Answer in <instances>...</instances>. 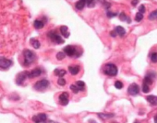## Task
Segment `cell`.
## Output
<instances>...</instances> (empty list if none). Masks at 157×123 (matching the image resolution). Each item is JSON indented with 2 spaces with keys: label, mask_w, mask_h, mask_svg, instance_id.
Returning <instances> with one entry per match:
<instances>
[{
  "label": "cell",
  "mask_w": 157,
  "mask_h": 123,
  "mask_svg": "<svg viewBox=\"0 0 157 123\" xmlns=\"http://www.w3.org/2000/svg\"><path fill=\"white\" fill-rule=\"evenodd\" d=\"M33 26L36 30H40V29H43L45 26V22L43 20H36L33 22Z\"/></svg>",
  "instance_id": "14"
},
{
  "label": "cell",
  "mask_w": 157,
  "mask_h": 123,
  "mask_svg": "<svg viewBox=\"0 0 157 123\" xmlns=\"http://www.w3.org/2000/svg\"><path fill=\"white\" fill-rule=\"evenodd\" d=\"M151 61L153 63H157V53H153L151 54Z\"/></svg>",
  "instance_id": "30"
},
{
  "label": "cell",
  "mask_w": 157,
  "mask_h": 123,
  "mask_svg": "<svg viewBox=\"0 0 157 123\" xmlns=\"http://www.w3.org/2000/svg\"><path fill=\"white\" fill-rule=\"evenodd\" d=\"M104 74L108 76H116L117 74V67L114 64H106L104 67Z\"/></svg>",
  "instance_id": "3"
},
{
  "label": "cell",
  "mask_w": 157,
  "mask_h": 123,
  "mask_svg": "<svg viewBox=\"0 0 157 123\" xmlns=\"http://www.w3.org/2000/svg\"><path fill=\"white\" fill-rule=\"evenodd\" d=\"M123 87H124V84H123V83L121 81H116L115 82V87L117 89H122Z\"/></svg>",
  "instance_id": "27"
},
{
  "label": "cell",
  "mask_w": 157,
  "mask_h": 123,
  "mask_svg": "<svg viewBox=\"0 0 157 123\" xmlns=\"http://www.w3.org/2000/svg\"><path fill=\"white\" fill-rule=\"evenodd\" d=\"M110 35H111L112 37H116V36H117V32H116V30L111 31V32H110Z\"/></svg>",
  "instance_id": "35"
},
{
  "label": "cell",
  "mask_w": 157,
  "mask_h": 123,
  "mask_svg": "<svg viewBox=\"0 0 157 123\" xmlns=\"http://www.w3.org/2000/svg\"><path fill=\"white\" fill-rule=\"evenodd\" d=\"M65 57H66V54H65L64 51H60V53H56V59H58V61L63 60Z\"/></svg>",
  "instance_id": "24"
},
{
  "label": "cell",
  "mask_w": 157,
  "mask_h": 123,
  "mask_svg": "<svg viewBox=\"0 0 157 123\" xmlns=\"http://www.w3.org/2000/svg\"><path fill=\"white\" fill-rule=\"evenodd\" d=\"M13 65V61L10 59H7L0 56V69L1 70H8Z\"/></svg>",
  "instance_id": "6"
},
{
  "label": "cell",
  "mask_w": 157,
  "mask_h": 123,
  "mask_svg": "<svg viewBox=\"0 0 157 123\" xmlns=\"http://www.w3.org/2000/svg\"><path fill=\"white\" fill-rule=\"evenodd\" d=\"M80 71V67L79 65H70L69 67V72L72 75H77Z\"/></svg>",
  "instance_id": "12"
},
{
  "label": "cell",
  "mask_w": 157,
  "mask_h": 123,
  "mask_svg": "<svg viewBox=\"0 0 157 123\" xmlns=\"http://www.w3.org/2000/svg\"><path fill=\"white\" fill-rule=\"evenodd\" d=\"M142 18H143V14L138 12V13L136 14V16H135V20H136L137 22H140L141 20H142Z\"/></svg>",
  "instance_id": "25"
},
{
  "label": "cell",
  "mask_w": 157,
  "mask_h": 123,
  "mask_svg": "<svg viewBox=\"0 0 157 123\" xmlns=\"http://www.w3.org/2000/svg\"><path fill=\"white\" fill-rule=\"evenodd\" d=\"M69 95L68 92H63L60 95L58 99H59V103L60 105L62 106H67L69 104Z\"/></svg>",
  "instance_id": "10"
},
{
  "label": "cell",
  "mask_w": 157,
  "mask_h": 123,
  "mask_svg": "<svg viewBox=\"0 0 157 123\" xmlns=\"http://www.w3.org/2000/svg\"><path fill=\"white\" fill-rule=\"evenodd\" d=\"M42 73H43V71L41 68H35V69L32 70L31 72H29V74H28V78L31 79V78L38 77L42 74Z\"/></svg>",
  "instance_id": "11"
},
{
  "label": "cell",
  "mask_w": 157,
  "mask_h": 123,
  "mask_svg": "<svg viewBox=\"0 0 157 123\" xmlns=\"http://www.w3.org/2000/svg\"><path fill=\"white\" fill-rule=\"evenodd\" d=\"M85 5H86V1H82V0H80V1H77L75 3V7L78 10H82L84 8Z\"/></svg>",
  "instance_id": "17"
},
{
  "label": "cell",
  "mask_w": 157,
  "mask_h": 123,
  "mask_svg": "<svg viewBox=\"0 0 157 123\" xmlns=\"http://www.w3.org/2000/svg\"><path fill=\"white\" fill-rule=\"evenodd\" d=\"M134 123H140V122H138V121H135Z\"/></svg>",
  "instance_id": "40"
},
{
  "label": "cell",
  "mask_w": 157,
  "mask_h": 123,
  "mask_svg": "<svg viewBox=\"0 0 157 123\" xmlns=\"http://www.w3.org/2000/svg\"><path fill=\"white\" fill-rule=\"evenodd\" d=\"M45 123H58V122H56V121H53V120H48V121H46Z\"/></svg>",
  "instance_id": "38"
},
{
  "label": "cell",
  "mask_w": 157,
  "mask_h": 123,
  "mask_svg": "<svg viewBox=\"0 0 157 123\" xmlns=\"http://www.w3.org/2000/svg\"><path fill=\"white\" fill-rule=\"evenodd\" d=\"M114 123H117V122H114Z\"/></svg>",
  "instance_id": "41"
},
{
  "label": "cell",
  "mask_w": 157,
  "mask_h": 123,
  "mask_svg": "<svg viewBox=\"0 0 157 123\" xmlns=\"http://www.w3.org/2000/svg\"><path fill=\"white\" fill-rule=\"evenodd\" d=\"M147 101H148L152 106H157V97L153 96V95H150L146 97Z\"/></svg>",
  "instance_id": "13"
},
{
  "label": "cell",
  "mask_w": 157,
  "mask_h": 123,
  "mask_svg": "<svg viewBox=\"0 0 157 123\" xmlns=\"http://www.w3.org/2000/svg\"><path fill=\"white\" fill-rule=\"evenodd\" d=\"M103 4H104V7H106V8H109L111 7V4L109 3V2H103Z\"/></svg>",
  "instance_id": "34"
},
{
  "label": "cell",
  "mask_w": 157,
  "mask_h": 123,
  "mask_svg": "<svg viewBox=\"0 0 157 123\" xmlns=\"http://www.w3.org/2000/svg\"><path fill=\"white\" fill-rule=\"evenodd\" d=\"M138 3H139V1H132L131 2V4H132V6H136V4H138Z\"/></svg>",
  "instance_id": "36"
},
{
  "label": "cell",
  "mask_w": 157,
  "mask_h": 123,
  "mask_svg": "<svg viewBox=\"0 0 157 123\" xmlns=\"http://www.w3.org/2000/svg\"><path fill=\"white\" fill-rule=\"evenodd\" d=\"M28 74H29V72H27V71H24V72H21L20 74H18L17 76H16V84H19V86L23 84L24 81L28 78Z\"/></svg>",
  "instance_id": "8"
},
{
  "label": "cell",
  "mask_w": 157,
  "mask_h": 123,
  "mask_svg": "<svg viewBox=\"0 0 157 123\" xmlns=\"http://www.w3.org/2000/svg\"><path fill=\"white\" fill-rule=\"evenodd\" d=\"M154 123H157V114L154 117Z\"/></svg>",
  "instance_id": "37"
},
{
  "label": "cell",
  "mask_w": 157,
  "mask_h": 123,
  "mask_svg": "<svg viewBox=\"0 0 157 123\" xmlns=\"http://www.w3.org/2000/svg\"><path fill=\"white\" fill-rule=\"evenodd\" d=\"M86 4L89 7H93L95 6V4H96V2L95 1H86Z\"/></svg>",
  "instance_id": "32"
},
{
  "label": "cell",
  "mask_w": 157,
  "mask_h": 123,
  "mask_svg": "<svg viewBox=\"0 0 157 123\" xmlns=\"http://www.w3.org/2000/svg\"><path fill=\"white\" fill-rule=\"evenodd\" d=\"M64 53L66 55L69 56V57H76L78 58L80 55L82 54V50H78L77 47H75L73 45H68L64 48Z\"/></svg>",
  "instance_id": "2"
},
{
  "label": "cell",
  "mask_w": 157,
  "mask_h": 123,
  "mask_svg": "<svg viewBox=\"0 0 157 123\" xmlns=\"http://www.w3.org/2000/svg\"><path fill=\"white\" fill-rule=\"evenodd\" d=\"M60 32L65 38H69V32L68 30V27H67V26H61L60 27Z\"/></svg>",
  "instance_id": "18"
},
{
  "label": "cell",
  "mask_w": 157,
  "mask_h": 123,
  "mask_svg": "<svg viewBox=\"0 0 157 123\" xmlns=\"http://www.w3.org/2000/svg\"><path fill=\"white\" fill-rule=\"evenodd\" d=\"M58 86H60V87H64L65 84H66V80H65L63 77L58 78Z\"/></svg>",
  "instance_id": "29"
},
{
  "label": "cell",
  "mask_w": 157,
  "mask_h": 123,
  "mask_svg": "<svg viewBox=\"0 0 157 123\" xmlns=\"http://www.w3.org/2000/svg\"><path fill=\"white\" fill-rule=\"evenodd\" d=\"M146 10V8H145V6L144 5H141L140 7H139V12L141 13V14H143Z\"/></svg>",
  "instance_id": "33"
},
{
  "label": "cell",
  "mask_w": 157,
  "mask_h": 123,
  "mask_svg": "<svg viewBox=\"0 0 157 123\" xmlns=\"http://www.w3.org/2000/svg\"><path fill=\"white\" fill-rule=\"evenodd\" d=\"M54 74H55L56 75H58L59 78H61V77H63L64 75L67 74V71L64 70V69H56V70L54 71Z\"/></svg>",
  "instance_id": "19"
},
{
  "label": "cell",
  "mask_w": 157,
  "mask_h": 123,
  "mask_svg": "<svg viewBox=\"0 0 157 123\" xmlns=\"http://www.w3.org/2000/svg\"><path fill=\"white\" fill-rule=\"evenodd\" d=\"M70 89L72 90L75 94H78L80 92V89L78 88V87L76 86L75 84H70Z\"/></svg>",
  "instance_id": "26"
},
{
  "label": "cell",
  "mask_w": 157,
  "mask_h": 123,
  "mask_svg": "<svg viewBox=\"0 0 157 123\" xmlns=\"http://www.w3.org/2000/svg\"><path fill=\"white\" fill-rule=\"evenodd\" d=\"M75 84L78 87V88L80 89V91L84 90V88H85V83H84L83 81H77Z\"/></svg>",
  "instance_id": "21"
},
{
  "label": "cell",
  "mask_w": 157,
  "mask_h": 123,
  "mask_svg": "<svg viewBox=\"0 0 157 123\" xmlns=\"http://www.w3.org/2000/svg\"><path fill=\"white\" fill-rule=\"evenodd\" d=\"M89 123H97L95 120H89Z\"/></svg>",
  "instance_id": "39"
},
{
  "label": "cell",
  "mask_w": 157,
  "mask_h": 123,
  "mask_svg": "<svg viewBox=\"0 0 157 123\" xmlns=\"http://www.w3.org/2000/svg\"><path fill=\"white\" fill-rule=\"evenodd\" d=\"M150 91V87L148 84H142V92L143 93H148Z\"/></svg>",
  "instance_id": "28"
},
{
  "label": "cell",
  "mask_w": 157,
  "mask_h": 123,
  "mask_svg": "<svg viewBox=\"0 0 157 123\" xmlns=\"http://www.w3.org/2000/svg\"><path fill=\"white\" fill-rule=\"evenodd\" d=\"M32 120L34 123H45L47 121V116L45 113H39L32 118Z\"/></svg>",
  "instance_id": "7"
},
{
  "label": "cell",
  "mask_w": 157,
  "mask_h": 123,
  "mask_svg": "<svg viewBox=\"0 0 157 123\" xmlns=\"http://www.w3.org/2000/svg\"><path fill=\"white\" fill-rule=\"evenodd\" d=\"M30 43L34 49H39L40 46H41L40 41H38L37 39H34V38H32V39L30 40Z\"/></svg>",
  "instance_id": "15"
},
{
  "label": "cell",
  "mask_w": 157,
  "mask_h": 123,
  "mask_svg": "<svg viewBox=\"0 0 157 123\" xmlns=\"http://www.w3.org/2000/svg\"><path fill=\"white\" fill-rule=\"evenodd\" d=\"M23 66L24 67H29L31 64L36 60V54L34 53V51H32L31 50L25 49L23 51Z\"/></svg>",
  "instance_id": "1"
},
{
  "label": "cell",
  "mask_w": 157,
  "mask_h": 123,
  "mask_svg": "<svg viewBox=\"0 0 157 123\" xmlns=\"http://www.w3.org/2000/svg\"><path fill=\"white\" fill-rule=\"evenodd\" d=\"M106 15H107L108 18H114V17L117 16V13H113V12H111V11H107V12H106Z\"/></svg>",
  "instance_id": "31"
},
{
  "label": "cell",
  "mask_w": 157,
  "mask_h": 123,
  "mask_svg": "<svg viewBox=\"0 0 157 123\" xmlns=\"http://www.w3.org/2000/svg\"><path fill=\"white\" fill-rule=\"evenodd\" d=\"M47 36H48V38L51 40V41L55 42V43H56V44H63L65 42L64 40L61 38V36L56 30L49 31L48 33H47Z\"/></svg>",
  "instance_id": "5"
},
{
  "label": "cell",
  "mask_w": 157,
  "mask_h": 123,
  "mask_svg": "<svg viewBox=\"0 0 157 123\" xmlns=\"http://www.w3.org/2000/svg\"><path fill=\"white\" fill-rule=\"evenodd\" d=\"M50 86V82L46 79H42L37 81L34 86H33V88L35 89L36 91H45V89L48 88V87Z\"/></svg>",
  "instance_id": "4"
},
{
  "label": "cell",
  "mask_w": 157,
  "mask_h": 123,
  "mask_svg": "<svg viewBox=\"0 0 157 123\" xmlns=\"http://www.w3.org/2000/svg\"><path fill=\"white\" fill-rule=\"evenodd\" d=\"M119 20H122V21H128V23H130L131 20H130V17H128L125 12H121L119 14Z\"/></svg>",
  "instance_id": "20"
},
{
  "label": "cell",
  "mask_w": 157,
  "mask_h": 123,
  "mask_svg": "<svg viewBox=\"0 0 157 123\" xmlns=\"http://www.w3.org/2000/svg\"><path fill=\"white\" fill-rule=\"evenodd\" d=\"M99 116V118H101V119H110V118H113L114 117V114H104V113H98L97 114Z\"/></svg>",
  "instance_id": "22"
},
{
  "label": "cell",
  "mask_w": 157,
  "mask_h": 123,
  "mask_svg": "<svg viewBox=\"0 0 157 123\" xmlns=\"http://www.w3.org/2000/svg\"><path fill=\"white\" fill-rule=\"evenodd\" d=\"M116 32H117V35H119V37H124L125 34H126V30L124 29L123 27L121 26H117L116 28Z\"/></svg>",
  "instance_id": "16"
},
{
  "label": "cell",
  "mask_w": 157,
  "mask_h": 123,
  "mask_svg": "<svg viewBox=\"0 0 157 123\" xmlns=\"http://www.w3.org/2000/svg\"><path fill=\"white\" fill-rule=\"evenodd\" d=\"M128 93L130 96H137L140 93V87L137 84H131L128 88Z\"/></svg>",
  "instance_id": "9"
},
{
  "label": "cell",
  "mask_w": 157,
  "mask_h": 123,
  "mask_svg": "<svg viewBox=\"0 0 157 123\" xmlns=\"http://www.w3.org/2000/svg\"><path fill=\"white\" fill-rule=\"evenodd\" d=\"M149 20H157V9H156V10H154L153 12H151V14L149 15Z\"/></svg>",
  "instance_id": "23"
}]
</instances>
